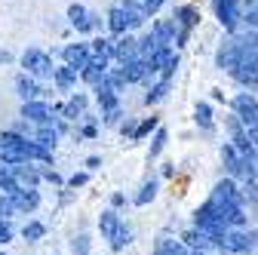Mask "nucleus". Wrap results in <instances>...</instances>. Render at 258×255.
Here are the masks:
<instances>
[{
  "mask_svg": "<svg viewBox=\"0 0 258 255\" xmlns=\"http://www.w3.org/2000/svg\"><path fill=\"white\" fill-rule=\"evenodd\" d=\"M139 4H142V7H145V13L151 16V13H157L160 7H163V0H139Z\"/></svg>",
  "mask_w": 258,
  "mask_h": 255,
  "instance_id": "2f4dec72",
  "label": "nucleus"
},
{
  "mask_svg": "<svg viewBox=\"0 0 258 255\" xmlns=\"http://www.w3.org/2000/svg\"><path fill=\"white\" fill-rule=\"evenodd\" d=\"M215 194H218V197H224V200H231V203H243V197L237 194L234 181H218V184H215Z\"/></svg>",
  "mask_w": 258,
  "mask_h": 255,
  "instance_id": "412c9836",
  "label": "nucleus"
},
{
  "mask_svg": "<svg viewBox=\"0 0 258 255\" xmlns=\"http://www.w3.org/2000/svg\"><path fill=\"white\" fill-rule=\"evenodd\" d=\"M22 65H25L28 74H34V77H49L52 74V58L46 52H40V49H28L22 55Z\"/></svg>",
  "mask_w": 258,
  "mask_h": 255,
  "instance_id": "f03ea898",
  "label": "nucleus"
},
{
  "mask_svg": "<svg viewBox=\"0 0 258 255\" xmlns=\"http://www.w3.org/2000/svg\"><path fill=\"white\" fill-rule=\"evenodd\" d=\"M120 231H123V225H120V218H117L114 212H105V215H102V234H105L108 240H114V237H117Z\"/></svg>",
  "mask_w": 258,
  "mask_h": 255,
  "instance_id": "f3484780",
  "label": "nucleus"
},
{
  "mask_svg": "<svg viewBox=\"0 0 258 255\" xmlns=\"http://www.w3.org/2000/svg\"><path fill=\"white\" fill-rule=\"evenodd\" d=\"M221 252H249L252 249V237L243 231H224V237L218 240Z\"/></svg>",
  "mask_w": 258,
  "mask_h": 255,
  "instance_id": "20e7f679",
  "label": "nucleus"
},
{
  "mask_svg": "<svg viewBox=\"0 0 258 255\" xmlns=\"http://www.w3.org/2000/svg\"><path fill=\"white\" fill-rule=\"evenodd\" d=\"M215 10H218V19H221V25L228 28V31H234V28H237V19H240L237 0H218Z\"/></svg>",
  "mask_w": 258,
  "mask_h": 255,
  "instance_id": "0eeeda50",
  "label": "nucleus"
},
{
  "mask_svg": "<svg viewBox=\"0 0 258 255\" xmlns=\"http://www.w3.org/2000/svg\"><path fill=\"white\" fill-rule=\"evenodd\" d=\"M0 190H7V194L19 190V181L13 175V166H0Z\"/></svg>",
  "mask_w": 258,
  "mask_h": 255,
  "instance_id": "4be33fe9",
  "label": "nucleus"
},
{
  "mask_svg": "<svg viewBox=\"0 0 258 255\" xmlns=\"http://www.w3.org/2000/svg\"><path fill=\"white\" fill-rule=\"evenodd\" d=\"M80 111H83V99L77 95V99H71V102H68V108H64V114H68V117H77Z\"/></svg>",
  "mask_w": 258,
  "mask_h": 255,
  "instance_id": "c756f323",
  "label": "nucleus"
},
{
  "mask_svg": "<svg viewBox=\"0 0 258 255\" xmlns=\"http://www.w3.org/2000/svg\"><path fill=\"white\" fill-rule=\"evenodd\" d=\"M34 157V142H28L16 133H0V160L16 166V163H25Z\"/></svg>",
  "mask_w": 258,
  "mask_h": 255,
  "instance_id": "f257e3e1",
  "label": "nucleus"
},
{
  "mask_svg": "<svg viewBox=\"0 0 258 255\" xmlns=\"http://www.w3.org/2000/svg\"><path fill=\"white\" fill-rule=\"evenodd\" d=\"M10 200H13V206L22 209V212L37 209V203H40V197H37V190H34V187H19V190H13Z\"/></svg>",
  "mask_w": 258,
  "mask_h": 255,
  "instance_id": "423d86ee",
  "label": "nucleus"
},
{
  "mask_svg": "<svg viewBox=\"0 0 258 255\" xmlns=\"http://www.w3.org/2000/svg\"><path fill=\"white\" fill-rule=\"evenodd\" d=\"M74 77H77V68H71V65H64V68L55 71V83H58L61 89H68V86L74 83Z\"/></svg>",
  "mask_w": 258,
  "mask_h": 255,
  "instance_id": "5701e85b",
  "label": "nucleus"
},
{
  "mask_svg": "<svg viewBox=\"0 0 258 255\" xmlns=\"http://www.w3.org/2000/svg\"><path fill=\"white\" fill-rule=\"evenodd\" d=\"M0 255H4V252H0Z\"/></svg>",
  "mask_w": 258,
  "mask_h": 255,
  "instance_id": "a19ab883",
  "label": "nucleus"
},
{
  "mask_svg": "<svg viewBox=\"0 0 258 255\" xmlns=\"http://www.w3.org/2000/svg\"><path fill=\"white\" fill-rule=\"evenodd\" d=\"M22 117L25 120H34V123H49V108L43 105V102H25V108H22Z\"/></svg>",
  "mask_w": 258,
  "mask_h": 255,
  "instance_id": "9b49d317",
  "label": "nucleus"
},
{
  "mask_svg": "<svg viewBox=\"0 0 258 255\" xmlns=\"http://www.w3.org/2000/svg\"><path fill=\"white\" fill-rule=\"evenodd\" d=\"M108 25H111V31H114V34H123L126 28H133V25H129V16H126V10H123V4H120V7H114V10L108 13Z\"/></svg>",
  "mask_w": 258,
  "mask_h": 255,
  "instance_id": "ddd939ff",
  "label": "nucleus"
},
{
  "mask_svg": "<svg viewBox=\"0 0 258 255\" xmlns=\"http://www.w3.org/2000/svg\"><path fill=\"white\" fill-rule=\"evenodd\" d=\"M154 194H157V184L151 181V184H145V190H142V194H139V203H148V200H151Z\"/></svg>",
  "mask_w": 258,
  "mask_h": 255,
  "instance_id": "7c9ffc66",
  "label": "nucleus"
},
{
  "mask_svg": "<svg viewBox=\"0 0 258 255\" xmlns=\"http://www.w3.org/2000/svg\"><path fill=\"white\" fill-rule=\"evenodd\" d=\"M25 240H40L43 237V225H37V221H31V225H25Z\"/></svg>",
  "mask_w": 258,
  "mask_h": 255,
  "instance_id": "a878e982",
  "label": "nucleus"
},
{
  "mask_svg": "<svg viewBox=\"0 0 258 255\" xmlns=\"http://www.w3.org/2000/svg\"><path fill=\"white\" fill-rule=\"evenodd\" d=\"M163 46H169V43H163V40H160L157 34H151V37H145V40H139V52H142V58H154L160 49H163Z\"/></svg>",
  "mask_w": 258,
  "mask_h": 255,
  "instance_id": "4468645a",
  "label": "nucleus"
},
{
  "mask_svg": "<svg viewBox=\"0 0 258 255\" xmlns=\"http://www.w3.org/2000/svg\"><path fill=\"white\" fill-rule=\"evenodd\" d=\"M255 166H258V154H255Z\"/></svg>",
  "mask_w": 258,
  "mask_h": 255,
  "instance_id": "ea45409f",
  "label": "nucleus"
},
{
  "mask_svg": "<svg viewBox=\"0 0 258 255\" xmlns=\"http://www.w3.org/2000/svg\"><path fill=\"white\" fill-rule=\"evenodd\" d=\"M154 34L163 40V43H172V34H175V25L172 22H157V28H154Z\"/></svg>",
  "mask_w": 258,
  "mask_h": 255,
  "instance_id": "b1692460",
  "label": "nucleus"
},
{
  "mask_svg": "<svg viewBox=\"0 0 258 255\" xmlns=\"http://www.w3.org/2000/svg\"><path fill=\"white\" fill-rule=\"evenodd\" d=\"M16 89H19V95H22L25 102H31V99H34V95H37V83L31 80L28 74H22V77L16 80Z\"/></svg>",
  "mask_w": 258,
  "mask_h": 255,
  "instance_id": "aec40b11",
  "label": "nucleus"
},
{
  "mask_svg": "<svg viewBox=\"0 0 258 255\" xmlns=\"http://www.w3.org/2000/svg\"><path fill=\"white\" fill-rule=\"evenodd\" d=\"M178 19H181V25H184V28H190L194 22H197V13H194L190 7H184V10H178Z\"/></svg>",
  "mask_w": 258,
  "mask_h": 255,
  "instance_id": "c85d7f7f",
  "label": "nucleus"
},
{
  "mask_svg": "<svg viewBox=\"0 0 258 255\" xmlns=\"http://www.w3.org/2000/svg\"><path fill=\"white\" fill-rule=\"evenodd\" d=\"M64 61H68L71 68H80V71H83L89 61H92V52H89L83 43H77V46H68V49H64Z\"/></svg>",
  "mask_w": 258,
  "mask_h": 255,
  "instance_id": "6e6552de",
  "label": "nucleus"
},
{
  "mask_svg": "<svg viewBox=\"0 0 258 255\" xmlns=\"http://www.w3.org/2000/svg\"><path fill=\"white\" fill-rule=\"evenodd\" d=\"M184 240H187V246H194V249H209V246H215V240H212L203 228H200V231H187Z\"/></svg>",
  "mask_w": 258,
  "mask_h": 255,
  "instance_id": "dca6fc26",
  "label": "nucleus"
},
{
  "mask_svg": "<svg viewBox=\"0 0 258 255\" xmlns=\"http://www.w3.org/2000/svg\"><path fill=\"white\" fill-rule=\"evenodd\" d=\"M10 237H13V231H10V225H7V221H4V218H0V243H7Z\"/></svg>",
  "mask_w": 258,
  "mask_h": 255,
  "instance_id": "f704fd0d",
  "label": "nucleus"
},
{
  "mask_svg": "<svg viewBox=\"0 0 258 255\" xmlns=\"http://www.w3.org/2000/svg\"><path fill=\"white\" fill-rule=\"evenodd\" d=\"M234 111H237V117H240V123L246 126H258V102L252 99V95H237L234 99Z\"/></svg>",
  "mask_w": 258,
  "mask_h": 255,
  "instance_id": "7ed1b4c3",
  "label": "nucleus"
},
{
  "mask_svg": "<svg viewBox=\"0 0 258 255\" xmlns=\"http://www.w3.org/2000/svg\"><path fill=\"white\" fill-rule=\"evenodd\" d=\"M246 197H249V200H258V184H255L252 178L246 181Z\"/></svg>",
  "mask_w": 258,
  "mask_h": 255,
  "instance_id": "c9c22d12",
  "label": "nucleus"
},
{
  "mask_svg": "<svg viewBox=\"0 0 258 255\" xmlns=\"http://www.w3.org/2000/svg\"><path fill=\"white\" fill-rule=\"evenodd\" d=\"M13 175H16L19 187H34L37 184V172L28 169V166H13Z\"/></svg>",
  "mask_w": 258,
  "mask_h": 255,
  "instance_id": "6ab92c4d",
  "label": "nucleus"
},
{
  "mask_svg": "<svg viewBox=\"0 0 258 255\" xmlns=\"http://www.w3.org/2000/svg\"><path fill=\"white\" fill-rule=\"evenodd\" d=\"M237 43L243 46V52H252V49H258V28H252L249 34H243V37H237Z\"/></svg>",
  "mask_w": 258,
  "mask_h": 255,
  "instance_id": "393cba45",
  "label": "nucleus"
},
{
  "mask_svg": "<svg viewBox=\"0 0 258 255\" xmlns=\"http://www.w3.org/2000/svg\"><path fill=\"white\" fill-rule=\"evenodd\" d=\"M246 4H252V7H255V4H258V0H246Z\"/></svg>",
  "mask_w": 258,
  "mask_h": 255,
  "instance_id": "58836bf2",
  "label": "nucleus"
},
{
  "mask_svg": "<svg viewBox=\"0 0 258 255\" xmlns=\"http://www.w3.org/2000/svg\"><path fill=\"white\" fill-rule=\"evenodd\" d=\"M68 19H71V25H74L77 31H89V28L95 25V22H92V16H89L83 7H71V10H68Z\"/></svg>",
  "mask_w": 258,
  "mask_h": 255,
  "instance_id": "2eb2a0df",
  "label": "nucleus"
},
{
  "mask_svg": "<svg viewBox=\"0 0 258 255\" xmlns=\"http://www.w3.org/2000/svg\"><path fill=\"white\" fill-rule=\"evenodd\" d=\"M197 123L203 126V130H209V126H212V117H209V105H197Z\"/></svg>",
  "mask_w": 258,
  "mask_h": 255,
  "instance_id": "cd10ccee",
  "label": "nucleus"
},
{
  "mask_svg": "<svg viewBox=\"0 0 258 255\" xmlns=\"http://www.w3.org/2000/svg\"><path fill=\"white\" fill-rule=\"evenodd\" d=\"M154 123H157V120H154V117H151V120H148V123H142V126H139V130H136V139H142V136H148V133H151V130H154Z\"/></svg>",
  "mask_w": 258,
  "mask_h": 255,
  "instance_id": "72a5a7b5",
  "label": "nucleus"
},
{
  "mask_svg": "<svg viewBox=\"0 0 258 255\" xmlns=\"http://www.w3.org/2000/svg\"><path fill=\"white\" fill-rule=\"evenodd\" d=\"M0 61H10V52H0Z\"/></svg>",
  "mask_w": 258,
  "mask_h": 255,
  "instance_id": "4c0bfd02",
  "label": "nucleus"
},
{
  "mask_svg": "<svg viewBox=\"0 0 258 255\" xmlns=\"http://www.w3.org/2000/svg\"><path fill=\"white\" fill-rule=\"evenodd\" d=\"M123 10H126V16H129V25H133V28H139V25L148 19L145 7H142V4H133V0H126V4H123Z\"/></svg>",
  "mask_w": 258,
  "mask_h": 255,
  "instance_id": "a211bd4d",
  "label": "nucleus"
},
{
  "mask_svg": "<svg viewBox=\"0 0 258 255\" xmlns=\"http://www.w3.org/2000/svg\"><path fill=\"white\" fill-rule=\"evenodd\" d=\"M163 142H166V133H157V142H154V148H151V154H157L160 148H163Z\"/></svg>",
  "mask_w": 258,
  "mask_h": 255,
  "instance_id": "e433bc0d",
  "label": "nucleus"
},
{
  "mask_svg": "<svg viewBox=\"0 0 258 255\" xmlns=\"http://www.w3.org/2000/svg\"><path fill=\"white\" fill-rule=\"evenodd\" d=\"M151 68H154V71H163V74H169V71L175 68V52H172L169 46H163V49H160V52L151 58Z\"/></svg>",
  "mask_w": 258,
  "mask_h": 255,
  "instance_id": "f8f14e48",
  "label": "nucleus"
},
{
  "mask_svg": "<svg viewBox=\"0 0 258 255\" xmlns=\"http://www.w3.org/2000/svg\"><path fill=\"white\" fill-rule=\"evenodd\" d=\"M114 55H117L120 65H129V61H136V58L142 55V52H139V40H133V37L120 40V43H117V49H114Z\"/></svg>",
  "mask_w": 258,
  "mask_h": 255,
  "instance_id": "9d476101",
  "label": "nucleus"
},
{
  "mask_svg": "<svg viewBox=\"0 0 258 255\" xmlns=\"http://www.w3.org/2000/svg\"><path fill=\"white\" fill-rule=\"evenodd\" d=\"M148 71H154V68H151V61L142 58V55H139L136 61H129V65H123V77H126V83H139Z\"/></svg>",
  "mask_w": 258,
  "mask_h": 255,
  "instance_id": "1a4fd4ad",
  "label": "nucleus"
},
{
  "mask_svg": "<svg viewBox=\"0 0 258 255\" xmlns=\"http://www.w3.org/2000/svg\"><path fill=\"white\" fill-rule=\"evenodd\" d=\"M166 92H169V83L163 80V83H160V86H154V89L148 92V105H151V102H160V99H163Z\"/></svg>",
  "mask_w": 258,
  "mask_h": 255,
  "instance_id": "bb28decb",
  "label": "nucleus"
},
{
  "mask_svg": "<svg viewBox=\"0 0 258 255\" xmlns=\"http://www.w3.org/2000/svg\"><path fill=\"white\" fill-rule=\"evenodd\" d=\"M246 22H249V28H258V4H255V7H249Z\"/></svg>",
  "mask_w": 258,
  "mask_h": 255,
  "instance_id": "473e14b6",
  "label": "nucleus"
},
{
  "mask_svg": "<svg viewBox=\"0 0 258 255\" xmlns=\"http://www.w3.org/2000/svg\"><path fill=\"white\" fill-rule=\"evenodd\" d=\"M243 46L237 43V40H231V43H224L221 46V52H218V68H228V71H234L240 61H243Z\"/></svg>",
  "mask_w": 258,
  "mask_h": 255,
  "instance_id": "39448f33",
  "label": "nucleus"
}]
</instances>
